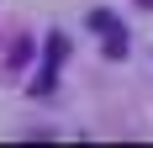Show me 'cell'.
<instances>
[{
  "instance_id": "cell-3",
  "label": "cell",
  "mask_w": 153,
  "mask_h": 148,
  "mask_svg": "<svg viewBox=\"0 0 153 148\" xmlns=\"http://www.w3.org/2000/svg\"><path fill=\"white\" fill-rule=\"evenodd\" d=\"M137 5H153V0H137Z\"/></svg>"
},
{
  "instance_id": "cell-1",
  "label": "cell",
  "mask_w": 153,
  "mask_h": 148,
  "mask_svg": "<svg viewBox=\"0 0 153 148\" xmlns=\"http://www.w3.org/2000/svg\"><path fill=\"white\" fill-rule=\"evenodd\" d=\"M42 74H37V79H32V95H48V90H53V79H58V64H63V53H69V37H63V32H48V43H42Z\"/></svg>"
},
{
  "instance_id": "cell-2",
  "label": "cell",
  "mask_w": 153,
  "mask_h": 148,
  "mask_svg": "<svg viewBox=\"0 0 153 148\" xmlns=\"http://www.w3.org/2000/svg\"><path fill=\"white\" fill-rule=\"evenodd\" d=\"M90 27L106 37V53H111V58H122V53H127V32L111 21V11H90Z\"/></svg>"
}]
</instances>
